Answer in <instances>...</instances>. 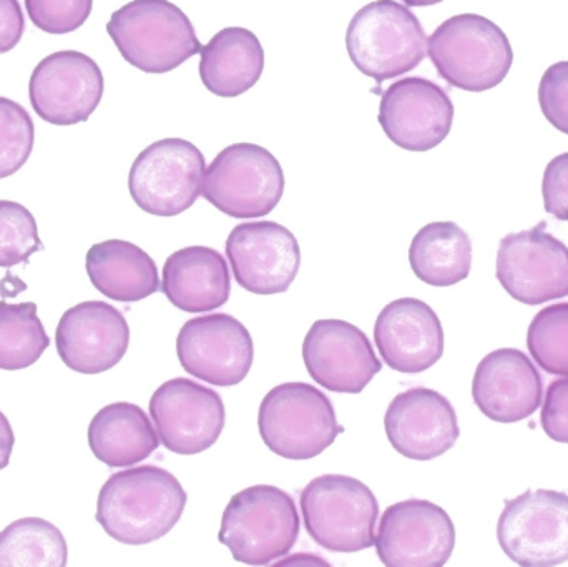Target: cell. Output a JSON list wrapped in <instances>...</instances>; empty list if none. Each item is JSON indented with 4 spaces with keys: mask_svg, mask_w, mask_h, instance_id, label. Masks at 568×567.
<instances>
[{
    "mask_svg": "<svg viewBox=\"0 0 568 567\" xmlns=\"http://www.w3.org/2000/svg\"><path fill=\"white\" fill-rule=\"evenodd\" d=\"M186 502L189 495L172 473L139 466L106 479L97 499L95 519L122 545H150L179 525Z\"/></svg>",
    "mask_w": 568,
    "mask_h": 567,
    "instance_id": "1",
    "label": "cell"
},
{
    "mask_svg": "<svg viewBox=\"0 0 568 567\" xmlns=\"http://www.w3.org/2000/svg\"><path fill=\"white\" fill-rule=\"evenodd\" d=\"M427 55L449 85L473 93L500 85L514 63L509 37L477 13L444 20L427 39Z\"/></svg>",
    "mask_w": 568,
    "mask_h": 567,
    "instance_id": "2",
    "label": "cell"
},
{
    "mask_svg": "<svg viewBox=\"0 0 568 567\" xmlns=\"http://www.w3.org/2000/svg\"><path fill=\"white\" fill-rule=\"evenodd\" d=\"M106 32L120 55L145 73L179 69L202 42L185 12L170 0H132L112 13Z\"/></svg>",
    "mask_w": 568,
    "mask_h": 567,
    "instance_id": "3",
    "label": "cell"
},
{
    "mask_svg": "<svg viewBox=\"0 0 568 567\" xmlns=\"http://www.w3.org/2000/svg\"><path fill=\"white\" fill-rule=\"evenodd\" d=\"M346 49L354 67L381 85L420 65L427 55V36L407 6L376 0L354 13Z\"/></svg>",
    "mask_w": 568,
    "mask_h": 567,
    "instance_id": "4",
    "label": "cell"
},
{
    "mask_svg": "<svg viewBox=\"0 0 568 567\" xmlns=\"http://www.w3.org/2000/svg\"><path fill=\"white\" fill-rule=\"evenodd\" d=\"M297 538L296 503L276 486L245 488L230 499L223 512L220 543L243 565H273L290 555Z\"/></svg>",
    "mask_w": 568,
    "mask_h": 567,
    "instance_id": "5",
    "label": "cell"
},
{
    "mask_svg": "<svg viewBox=\"0 0 568 567\" xmlns=\"http://www.w3.org/2000/svg\"><path fill=\"white\" fill-rule=\"evenodd\" d=\"M300 506L307 535L326 551L351 555L376 543L379 503L359 479L317 476L301 492Z\"/></svg>",
    "mask_w": 568,
    "mask_h": 567,
    "instance_id": "6",
    "label": "cell"
},
{
    "mask_svg": "<svg viewBox=\"0 0 568 567\" xmlns=\"http://www.w3.org/2000/svg\"><path fill=\"white\" fill-rule=\"evenodd\" d=\"M258 429L270 452L291 462L316 458L344 433L331 399L301 382L268 392L260 405Z\"/></svg>",
    "mask_w": 568,
    "mask_h": 567,
    "instance_id": "7",
    "label": "cell"
},
{
    "mask_svg": "<svg viewBox=\"0 0 568 567\" xmlns=\"http://www.w3.org/2000/svg\"><path fill=\"white\" fill-rule=\"evenodd\" d=\"M284 173L276 156L256 143H233L205 170L202 195L233 219H260L282 202Z\"/></svg>",
    "mask_w": 568,
    "mask_h": 567,
    "instance_id": "8",
    "label": "cell"
},
{
    "mask_svg": "<svg viewBox=\"0 0 568 567\" xmlns=\"http://www.w3.org/2000/svg\"><path fill=\"white\" fill-rule=\"evenodd\" d=\"M205 156L185 139H163L146 146L129 173L133 202L155 216H176L202 195Z\"/></svg>",
    "mask_w": 568,
    "mask_h": 567,
    "instance_id": "9",
    "label": "cell"
},
{
    "mask_svg": "<svg viewBox=\"0 0 568 567\" xmlns=\"http://www.w3.org/2000/svg\"><path fill=\"white\" fill-rule=\"evenodd\" d=\"M497 539L504 555L519 566L564 565L568 561L567 493L530 489L507 499Z\"/></svg>",
    "mask_w": 568,
    "mask_h": 567,
    "instance_id": "10",
    "label": "cell"
},
{
    "mask_svg": "<svg viewBox=\"0 0 568 567\" xmlns=\"http://www.w3.org/2000/svg\"><path fill=\"white\" fill-rule=\"evenodd\" d=\"M547 223L509 233L499 243L496 275L503 288L524 305H542L568 296V246L546 232Z\"/></svg>",
    "mask_w": 568,
    "mask_h": 567,
    "instance_id": "11",
    "label": "cell"
},
{
    "mask_svg": "<svg viewBox=\"0 0 568 567\" xmlns=\"http://www.w3.org/2000/svg\"><path fill=\"white\" fill-rule=\"evenodd\" d=\"M374 546L387 567H440L456 548V528L440 506L406 499L383 513Z\"/></svg>",
    "mask_w": 568,
    "mask_h": 567,
    "instance_id": "12",
    "label": "cell"
},
{
    "mask_svg": "<svg viewBox=\"0 0 568 567\" xmlns=\"http://www.w3.org/2000/svg\"><path fill=\"white\" fill-rule=\"evenodd\" d=\"M102 69L92 57L77 50L47 55L29 82L30 105L43 122L77 125L87 122L102 102Z\"/></svg>",
    "mask_w": 568,
    "mask_h": 567,
    "instance_id": "13",
    "label": "cell"
},
{
    "mask_svg": "<svg viewBox=\"0 0 568 567\" xmlns=\"http://www.w3.org/2000/svg\"><path fill=\"white\" fill-rule=\"evenodd\" d=\"M180 365L189 375L215 386L245 382L255 360L248 328L229 313L189 320L176 338Z\"/></svg>",
    "mask_w": 568,
    "mask_h": 567,
    "instance_id": "14",
    "label": "cell"
},
{
    "mask_svg": "<svg viewBox=\"0 0 568 567\" xmlns=\"http://www.w3.org/2000/svg\"><path fill=\"white\" fill-rule=\"evenodd\" d=\"M150 415L163 446L183 456L212 448L226 423L222 396L189 378L159 386L150 399Z\"/></svg>",
    "mask_w": 568,
    "mask_h": 567,
    "instance_id": "15",
    "label": "cell"
},
{
    "mask_svg": "<svg viewBox=\"0 0 568 567\" xmlns=\"http://www.w3.org/2000/svg\"><path fill=\"white\" fill-rule=\"evenodd\" d=\"M453 122V100L433 80L406 77L390 83L381 97V129L407 152L436 149L449 135Z\"/></svg>",
    "mask_w": 568,
    "mask_h": 567,
    "instance_id": "16",
    "label": "cell"
},
{
    "mask_svg": "<svg viewBox=\"0 0 568 567\" xmlns=\"http://www.w3.org/2000/svg\"><path fill=\"white\" fill-rule=\"evenodd\" d=\"M307 373L327 392L359 395L383 363L363 330L344 320H317L303 342Z\"/></svg>",
    "mask_w": 568,
    "mask_h": 567,
    "instance_id": "17",
    "label": "cell"
},
{
    "mask_svg": "<svg viewBox=\"0 0 568 567\" xmlns=\"http://www.w3.org/2000/svg\"><path fill=\"white\" fill-rule=\"evenodd\" d=\"M226 256L239 285L255 295L287 292L301 265L296 236L266 220L236 225L226 240Z\"/></svg>",
    "mask_w": 568,
    "mask_h": 567,
    "instance_id": "18",
    "label": "cell"
},
{
    "mask_svg": "<svg viewBox=\"0 0 568 567\" xmlns=\"http://www.w3.org/2000/svg\"><path fill=\"white\" fill-rule=\"evenodd\" d=\"M130 345V326L115 306L82 302L63 313L57 325L55 346L67 368L99 375L115 368Z\"/></svg>",
    "mask_w": 568,
    "mask_h": 567,
    "instance_id": "19",
    "label": "cell"
},
{
    "mask_svg": "<svg viewBox=\"0 0 568 567\" xmlns=\"http://www.w3.org/2000/svg\"><path fill=\"white\" fill-rule=\"evenodd\" d=\"M384 428L390 446L413 462H433L454 448L460 436L449 399L429 388L399 393L387 406Z\"/></svg>",
    "mask_w": 568,
    "mask_h": 567,
    "instance_id": "20",
    "label": "cell"
},
{
    "mask_svg": "<svg viewBox=\"0 0 568 567\" xmlns=\"http://www.w3.org/2000/svg\"><path fill=\"white\" fill-rule=\"evenodd\" d=\"M542 396V376L520 350H496L474 373V403L490 422H524L540 408Z\"/></svg>",
    "mask_w": 568,
    "mask_h": 567,
    "instance_id": "21",
    "label": "cell"
},
{
    "mask_svg": "<svg viewBox=\"0 0 568 567\" xmlns=\"http://www.w3.org/2000/svg\"><path fill=\"white\" fill-rule=\"evenodd\" d=\"M374 342L389 368L423 373L443 358V323L427 303L399 298L377 315Z\"/></svg>",
    "mask_w": 568,
    "mask_h": 567,
    "instance_id": "22",
    "label": "cell"
},
{
    "mask_svg": "<svg viewBox=\"0 0 568 567\" xmlns=\"http://www.w3.org/2000/svg\"><path fill=\"white\" fill-rule=\"evenodd\" d=\"M160 290L182 312H213L225 305L232 293L229 263L210 246H186L166 259Z\"/></svg>",
    "mask_w": 568,
    "mask_h": 567,
    "instance_id": "23",
    "label": "cell"
},
{
    "mask_svg": "<svg viewBox=\"0 0 568 567\" xmlns=\"http://www.w3.org/2000/svg\"><path fill=\"white\" fill-rule=\"evenodd\" d=\"M200 77L213 95H243L258 83L265 70V50L258 36L245 27H226L200 50Z\"/></svg>",
    "mask_w": 568,
    "mask_h": 567,
    "instance_id": "24",
    "label": "cell"
},
{
    "mask_svg": "<svg viewBox=\"0 0 568 567\" xmlns=\"http://www.w3.org/2000/svg\"><path fill=\"white\" fill-rule=\"evenodd\" d=\"M85 269L92 285L113 302H142L160 290L152 256L125 240L95 243L87 252Z\"/></svg>",
    "mask_w": 568,
    "mask_h": 567,
    "instance_id": "25",
    "label": "cell"
},
{
    "mask_svg": "<svg viewBox=\"0 0 568 567\" xmlns=\"http://www.w3.org/2000/svg\"><path fill=\"white\" fill-rule=\"evenodd\" d=\"M93 456L110 468L145 462L159 449V433L146 413L133 403H112L100 409L89 426Z\"/></svg>",
    "mask_w": 568,
    "mask_h": 567,
    "instance_id": "26",
    "label": "cell"
},
{
    "mask_svg": "<svg viewBox=\"0 0 568 567\" xmlns=\"http://www.w3.org/2000/svg\"><path fill=\"white\" fill-rule=\"evenodd\" d=\"M409 263L414 275L427 285H457L473 269V242L457 223L433 222L410 242Z\"/></svg>",
    "mask_w": 568,
    "mask_h": 567,
    "instance_id": "27",
    "label": "cell"
},
{
    "mask_svg": "<svg viewBox=\"0 0 568 567\" xmlns=\"http://www.w3.org/2000/svg\"><path fill=\"white\" fill-rule=\"evenodd\" d=\"M67 561L65 538L47 519H17L0 533V567H63Z\"/></svg>",
    "mask_w": 568,
    "mask_h": 567,
    "instance_id": "28",
    "label": "cell"
},
{
    "mask_svg": "<svg viewBox=\"0 0 568 567\" xmlns=\"http://www.w3.org/2000/svg\"><path fill=\"white\" fill-rule=\"evenodd\" d=\"M50 346L36 303L0 302V369L17 372L36 365Z\"/></svg>",
    "mask_w": 568,
    "mask_h": 567,
    "instance_id": "29",
    "label": "cell"
},
{
    "mask_svg": "<svg viewBox=\"0 0 568 567\" xmlns=\"http://www.w3.org/2000/svg\"><path fill=\"white\" fill-rule=\"evenodd\" d=\"M527 348L544 372L568 376V303L547 306L534 316Z\"/></svg>",
    "mask_w": 568,
    "mask_h": 567,
    "instance_id": "30",
    "label": "cell"
},
{
    "mask_svg": "<svg viewBox=\"0 0 568 567\" xmlns=\"http://www.w3.org/2000/svg\"><path fill=\"white\" fill-rule=\"evenodd\" d=\"M36 125L20 103L0 97V180L19 172L32 155Z\"/></svg>",
    "mask_w": 568,
    "mask_h": 567,
    "instance_id": "31",
    "label": "cell"
},
{
    "mask_svg": "<svg viewBox=\"0 0 568 567\" xmlns=\"http://www.w3.org/2000/svg\"><path fill=\"white\" fill-rule=\"evenodd\" d=\"M36 219L29 209L10 200H0V266L29 262L33 253L42 252Z\"/></svg>",
    "mask_w": 568,
    "mask_h": 567,
    "instance_id": "32",
    "label": "cell"
},
{
    "mask_svg": "<svg viewBox=\"0 0 568 567\" xmlns=\"http://www.w3.org/2000/svg\"><path fill=\"white\" fill-rule=\"evenodd\" d=\"M92 9L93 0H26L33 26L53 36L75 32L89 20Z\"/></svg>",
    "mask_w": 568,
    "mask_h": 567,
    "instance_id": "33",
    "label": "cell"
},
{
    "mask_svg": "<svg viewBox=\"0 0 568 567\" xmlns=\"http://www.w3.org/2000/svg\"><path fill=\"white\" fill-rule=\"evenodd\" d=\"M539 103L547 122L568 135V60L554 63L544 72Z\"/></svg>",
    "mask_w": 568,
    "mask_h": 567,
    "instance_id": "34",
    "label": "cell"
},
{
    "mask_svg": "<svg viewBox=\"0 0 568 567\" xmlns=\"http://www.w3.org/2000/svg\"><path fill=\"white\" fill-rule=\"evenodd\" d=\"M544 206L549 215L568 222V152L550 160L542 180Z\"/></svg>",
    "mask_w": 568,
    "mask_h": 567,
    "instance_id": "35",
    "label": "cell"
},
{
    "mask_svg": "<svg viewBox=\"0 0 568 567\" xmlns=\"http://www.w3.org/2000/svg\"><path fill=\"white\" fill-rule=\"evenodd\" d=\"M540 425L550 439L568 445V376L550 383L540 413Z\"/></svg>",
    "mask_w": 568,
    "mask_h": 567,
    "instance_id": "36",
    "label": "cell"
},
{
    "mask_svg": "<svg viewBox=\"0 0 568 567\" xmlns=\"http://www.w3.org/2000/svg\"><path fill=\"white\" fill-rule=\"evenodd\" d=\"M26 32V16L19 0H0V55L16 49Z\"/></svg>",
    "mask_w": 568,
    "mask_h": 567,
    "instance_id": "37",
    "label": "cell"
},
{
    "mask_svg": "<svg viewBox=\"0 0 568 567\" xmlns=\"http://www.w3.org/2000/svg\"><path fill=\"white\" fill-rule=\"evenodd\" d=\"M13 445H16V435H13L12 425L0 412V472L9 466Z\"/></svg>",
    "mask_w": 568,
    "mask_h": 567,
    "instance_id": "38",
    "label": "cell"
},
{
    "mask_svg": "<svg viewBox=\"0 0 568 567\" xmlns=\"http://www.w3.org/2000/svg\"><path fill=\"white\" fill-rule=\"evenodd\" d=\"M291 563H297V565H327L324 559L316 558V556L303 555L294 556V558L283 559V561L276 563V565H291Z\"/></svg>",
    "mask_w": 568,
    "mask_h": 567,
    "instance_id": "39",
    "label": "cell"
},
{
    "mask_svg": "<svg viewBox=\"0 0 568 567\" xmlns=\"http://www.w3.org/2000/svg\"><path fill=\"white\" fill-rule=\"evenodd\" d=\"M403 2L407 7H429L444 2V0H403Z\"/></svg>",
    "mask_w": 568,
    "mask_h": 567,
    "instance_id": "40",
    "label": "cell"
}]
</instances>
